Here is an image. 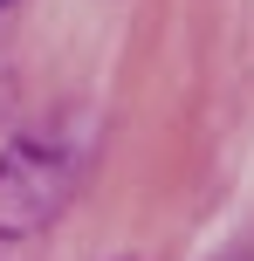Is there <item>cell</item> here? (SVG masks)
<instances>
[{
  "mask_svg": "<svg viewBox=\"0 0 254 261\" xmlns=\"http://www.w3.org/2000/svg\"><path fill=\"white\" fill-rule=\"evenodd\" d=\"M0 7H7V0H0Z\"/></svg>",
  "mask_w": 254,
  "mask_h": 261,
  "instance_id": "cell-2",
  "label": "cell"
},
{
  "mask_svg": "<svg viewBox=\"0 0 254 261\" xmlns=\"http://www.w3.org/2000/svg\"><path fill=\"white\" fill-rule=\"evenodd\" d=\"M62 186L69 179H62L55 158H41L35 144H14V151L0 158V241L35 234V227L62 206Z\"/></svg>",
  "mask_w": 254,
  "mask_h": 261,
  "instance_id": "cell-1",
  "label": "cell"
}]
</instances>
